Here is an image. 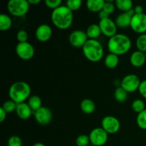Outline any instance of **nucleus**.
Listing matches in <instances>:
<instances>
[{
  "instance_id": "1",
  "label": "nucleus",
  "mask_w": 146,
  "mask_h": 146,
  "mask_svg": "<svg viewBox=\"0 0 146 146\" xmlns=\"http://www.w3.org/2000/svg\"><path fill=\"white\" fill-rule=\"evenodd\" d=\"M51 19L55 27L59 29L65 30L69 28L72 24L74 14L73 11L66 6H60L53 10Z\"/></svg>"
},
{
  "instance_id": "2",
  "label": "nucleus",
  "mask_w": 146,
  "mask_h": 146,
  "mask_svg": "<svg viewBox=\"0 0 146 146\" xmlns=\"http://www.w3.org/2000/svg\"><path fill=\"white\" fill-rule=\"evenodd\" d=\"M131 47V41L128 36L116 34L109 38L108 42V51L117 56L123 55L128 52Z\"/></svg>"
},
{
  "instance_id": "3",
  "label": "nucleus",
  "mask_w": 146,
  "mask_h": 146,
  "mask_svg": "<svg viewBox=\"0 0 146 146\" xmlns=\"http://www.w3.org/2000/svg\"><path fill=\"white\" fill-rule=\"evenodd\" d=\"M31 94V88L27 83L17 81L14 83L9 89L10 99L17 104L24 103Z\"/></svg>"
},
{
  "instance_id": "4",
  "label": "nucleus",
  "mask_w": 146,
  "mask_h": 146,
  "mask_svg": "<svg viewBox=\"0 0 146 146\" xmlns=\"http://www.w3.org/2000/svg\"><path fill=\"white\" fill-rule=\"evenodd\" d=\"M82 49L84 56L92 62H98L104 56L103 46L96 39H88Z\"/></svg>"
},
{
  "instance_id": "5",
  "label": "nucleus",
  "mask_w": 146,
  "mask_h": 146,
  "mask_svg": "<svg viewBox=\"0 0 146 146\" xmlns=\"http://www.w3.org/2000/svg\"><path fill=\"white\" fill-rule=\"evenodd\" d=\"M29 5L27 0H10L7 4V9L11 15L22 17L27 14Z\"/></svg>"
},
{
  "instance_id": "6",
  "label": "nucleus",
  "mask_w": 146,
  "mask_h": 146,
  "mask_svg": "<svg viewBox=\"0 0 146 146\" xmlns=\"http://www.w3.org/2000/svg\"><path fill=\"white\" fill-rule=\"evenodd\" d=\"M141 83L138 76L135 74H128L122 79L121 87H122L127 93H133L138 90Z\"/></svg>"
},
{
  "instance_id": "7",
  "label": "nucleus",
  "mask_w": 146,
  "mask_h": 146,
  "mask_svg": "<svg viewBox=\"0 0 146 146\" xmlns=\"http://www.w3.org/2000/svg\"><path fill=\"white\" fill-rule=\"evenodd\" d=\"M108 134L102 128H94L90 133V142L94 146H104L108 141Z\"/></svg>"
},
{
  "instance_id": "8",
  "label": "nucleus",
  "mask_w": 146,
  "mask_h": 146,
  "mask_svg": "<svg viewBox=\"0 0 146 146\" xmlns=\"http://www.w3.org/2000/svg\"><path fill=\"white\" fill-rule=\"evenodd\" d=\"M101 128L108 134H114L118 132L121 128V123L118 118L112 115H108L103 118Z\"/></svg>"
},
{
  "instance_id": "9",
  "label": "nucleus",
  "mask_w": 146,
  "mask_h": 146,
  "mask_svg": "<svg viewBox=\"0 0 146 146\" xmlns=\"http://www.w3.org/2000/svg\"><path fill=\"white\" fill-rule=\"evenodd\" d=\"M16 53L20 58L29 60L34 56V48L30 43H19L16 46Z\"/></svg>"
},
{
  "instance_id": "10",
  "label": "nucleus",
  "mask_w": 146,
  "mask_h": 146,
  "mask_svg": "<svg viewBox=\"0 0 146 146\" xmlns=\"http://www.w3.org/2000/svg\"><path fill=\"white\" fill-rule=\"evenodd\" d=\"M130 27L135 32L145 34L146 32V14H135L132 17Z\"/></svg>"
},
{
  "instance_id": "11",
  "label": "nucleus",
  "mask_w": 146,
  "mask_h": 146,
  "mask_svg": "<svg viewBox=\"0 0 146 146\" xmlns=\"http://www.w3.org/2000/svg\"><path fill=\"white\" fill-rule=\"evenodd\" d=\"M99 27L101 29V33L104 36L111 38L116 34L117 26L115 22H114L110 18L104 19L100 20Z\"/></svg>"
},
{
  "instance_id": "12",
  "label": "nucleus",
  "mask_w": 146,
  "mask_h": 146,
  "mask_svg": "<svg viewBox=\"0 0 146 146\" xmlns=\"http://www.w3.org/2000/svg\"><path fill=\"white\" fill-rule=\"evenodd\" d=\"M88 36L86 32L81 31V30H76L72 31L69 36V42L71 45L76 48H80L84 46V44L88 41Z\"/></svg>"
},
{
  "instance_id": "13",
  "label": "nucleus",
  "mask_w": 146,
  "mask_h": 146,
  "mask_svg": "<svg viewBox=\"0 0 146 146\" xmlns=\"http://www.w3.org/2000/svg\"><path fill=\"white\" fill-rule=\"evenodd\" d=\"M34 118L39 125H46L51 121L52 113L48 108L42 106L34 112Z\"/></svg>"
},
{
  "instance_id": "14",
  "label": "nucleus",
  "mask_w": 146,
  "mask_h": 146,
  "mask_svg": "<svg viewBox=\"0 0 146 146\" xmlns=\"http://www.w3.org/2000/svg\"><path fill=\"white\" fill-rule=\"evenodd\" d=\"M52 36V29L48 24H43L38 26L36 30V37L41 42H46L51 38Z\"/></svg>"
},
{
  "instance_id": "15",
  "label": "nucleus",
  "mask_w": 146,
  "mask_h": 146,
  "mask_svg": "<svg viewBox=\"0 0 146 146\" xmlns=\"http://www.w3.org/2000/svg\"><path fill=\"white\" fill-rule=\"evenodd\" d=\"M16 111L17 115L22 120L29 119L32 113V110L31 109L29 104L24 102L17 104Z\"/></svg>"
},
{
  "instance_id": "16",
  "label": "nucleus",
  "mask_w": 146,
  "mask_h": 146,
  "mask_svg": "<svg viewBox=\"0 0 146 146\" xmlns=\"http://www.w3.org/2000/svg\"><path fill=\"white\" fill-rule=\"evenodd\" d=\"M146 61L145 53L140 51H135L131 54L130 57V62L131 65L135 67H141Z\"/></svg>"
},
{
  "instance_id": "17",
  "label": "nucleus",
  "mask_w": 146,
  "mask_h": 146,
  "mask_svg": "<svg viewBox=\"0 0 146 146\" xmlns=\"http://www.w3.org/2000/svg\"><path fill=\"white\" fill-rule=\"evenodd\" d=\"M132 17V16L130 15L128 12L122 13L116 17L115 21V24L117 27H120V28H126V27L131 26Z\"/></svg>"
},
{
  "instance_id": "18",
  "label": "nucleus",
  "mask_w": 146,
  "mask_h": 146,
  "mask_svg": "<svg viewBox=\"0 0 146 146\" xmlns=\"http://www.w3.org/2000/svg\"><path fill=\"white\" fill-rule=\"evenodd\" d=\"M104 0H88L86 6L88 9L91 12H100L104 8Z\"/></svg>"
},
{
  "instance_id": "19",
  "label": "nucleus",
  "mask_w": 146,
  "mask_h": 146,
  "mask_svg": "<svg viewBox=\"0 0 146 146\" xmlns=\"http://www.w3.org/2000/svg\"><path fill=\"white\" fill-rule=\"evenodd\" d=\"M80 107L81 109L84 113L89 114L93 113L96 109V105L94 104V101L88 98H86L81 101V104H80Z\"/></svg>"
},
{
  "instance_id": "20",
  "label": "nucleus",
  "mask_w": 146,
  "mask_h": 146,
  "mask_svg": "<svg viewBox=\"0 0 146 146\" xmlns=\"http://www.w3.org/2000/svg\"><path fill=\"white\" fill-rule=\"evenodd\" d=\"M101 33V29H100L98 24H93L88 27L86 31V34L89 39H96L98 38Z\"/></svg>"
},
{
  "instance_id": "21",
  "label": "nucleus",
  "mask_w": 146,
  "mask_h": 146,
  "mask_svg": "<svg viewBox=\"0 0 146 146\" xmlns=\"http://www.w3.org/2000/svg\"><path fill=\"white\" fill-rule=\"evenodd\" d=\"M118 62H119L118 56L111 54V53L106 56V57L105 58V61H104L106 66L108 68H115L118 66Z\"/></svg>"
},
{
  "instance_id": "22",
  "label": "nucleus",
  "mask_w": 146,
  "mask_h": 146,
  "mask_svg": "<svg viewBox=\"0 0 146 146\" xmlns=\"http://www.w3.org/2000/svg\"><path fill=\"white\" fill-rule=\"evenodd\" d=\"M12 25V20L9 16L5 14H1L0 15V30L1 31H7L11 28Z\"/></svg>"
},
{
  "instance_id": "23",
  "label": "nucleus",
  "mask_w": 146,
  "mask_h": 146,
  "mask_svg": "<svg viewBox=\"0 0 146 146\" xmlns=\"http://www.w3.org/2000/svg\"><path fill=\"white\" fill-rule=\"evenodd\" d=\"M115 5L117 8L123 12H127L132 9L133 1L131 0H116Z\"/></svg>"
},
{
  "instance_id": "24",
  "label": "nucleus",
  "mask_w": 146,
  "mask_h": 146,
  "mask_svg": "<svg viewBox=\"0 0 146 146\" xmlns=\"http://www.w3.org/2000/svg\"><path fill=\"white\" fill-rule=\"evenodd\" d=\"M27 104H29V107L31 108V109L32 110V111L35 112V111H38L39 108H41L42 107L41 106V99L40 98L39 96H32L30 97L29 98V101Z\"/></svg>"
},
{
  "instance_id": "25",
  "label": "nucleus",
  "mask_w": 146,
  "mask_h": 146,
  "mask_svg": "<svg viewBox=\"0 0 146 146\" xmlns=\"http://www.w3.org/2000/svg\"><path fill=\"white\" fill-rule=\"evenodd\" d=\"M128 97V93L122 88V87H118L115 89L114 93V98L118 102L123 103L126 101Z\"/></svg>"
},
{
  "instance_id": "26",
  "label": "nucleus",
  "mask_w": 146,
  "mask_h": 146,
  "mask_svg": "<svg viewBox=\"0 0 146 146\" xmlns=\"http://www.w3.org/2000/svg\"><path fill=\"white\" fill-rule=\"evenodd\" d=\"M136 47L138 48V51H142V52H146V34H141L137 38Z\"/></svg>"
},
{
  "instance_id": "27",
  "label": "nucleus",
  "mask_w": 146,
  "mask_h": 146,
  "mask_svg": "<svg viewBox=\"0 0 146 146\" xmlns=\"http://www.w3.org/2000/svg\"><path fill=\"white\" fill-rule=\"evenodd\" d=\"M132 109L134 112L140 113L145 109V105L143 101L141 99H136L132 103Z\"/></svg>"
},
{
  "instance_id": "28",
  "label": "nucleus",
  "mask_w": 146,
  "mask_h": 146,
  "mask_svg": "<svg viewBox=\"0 0 146 146\" xmlns=\"http://www.w3.org/2000/svg\"><path fill=\"white\" fill-rule=\"evenodd\" d=\"M136 121L140 128L143 130H146V109L138 114Z\"/></svg>"
},
{
  "instance_id": "29",
  "label": "nucleus",
  "mask_w": 146,
  "mask_h": 146,
  "mask_svg": "<svg viewBox=\"0 0 146 146\" xmlns=\"http://www.w3.org/2000/svg\"><path fill=\"white\" fill-rule=\"evenodd\" d=\"M82 5L81 0H68L66 1V7L74 11L78 10Z\"/></svg>"
},
{
  "instance_id": "30",
  "label": "nucleus",
  "mask_w": 146,
  "mask_h": 146,
  "mask_svg": "<svg viewBox=\"0 0 146 146\" xmlns=\"http://www.w3.org/2000/svg\"><path fill=\"white\" fill-rule=\"evenodd\" d=\"M90 143L89 136L86 135H80L77 137L76 140V143L77 146H88Z\"/></svg>"
},
{
  "instance_id": "31",
  "label": "nucleus",
  "mask_w": 146,
  "mask_h": 146,
  "mask_svg": "<svg viewBox=\"0 0 146 146\" xmlns=\"http://www.w3.org/2000/svg\"><path fill=\"white\" fill-rule=\"evenodd\" d=\"M17 104L15 102H14L11 100H9V101H7L4 103L2 108L7 113H11L17 109Z\"/></svg>"
},
{
  "instance_id": "32",
  "label": "nucleus",
  "mask_w": 146,
  "mask_h": 146,
  "mask_svg": "<svg viewBox=\"0 0 146 146\" xmlns=\"http://www.w3.org/2000/svg\"><path fill=\"white\" fill-rule=\"evenodd\" d=\"M115 5L113 3L112 0L105 1V4H104V8H103V11H104L106 13H107L109 15V14H111L112 13L114 12V11H115Z\"/></svg>"
},
{
  "instance_id": "33",
  "label": "nucleus",
  "mask_w": 146,
  "mask_h": 146,
  "mask_svg": "<svg viewBox=\"0 0 146 146\" xmlns=\"http://www.w3.org/2000/svg\"><path fill=\"white\" fill-rule=\"evenodd\" d=\"M8 146H22V141L17 135H12L9 138Z\"/></svg>"
},
{
  "instance_id": "34",
  "label": "nucleus",
  "mask_w": 146,
  "mask_h": 146,
  "mask_svg": "<svg viewBox=\"0 0 146 146\" xmlns=\"http://www.w3.org/2000/svg\"><path fill=\"white\" fill-rule=\"evenodd\" d=\"M61 0H46L45 4L48 8L52 9L53 10L56 9L61 6Z\"/></svg>"
},
{
  "instance_id": "35",
  "label": "nucleus",
  "mask_w": 146,
  "mask_h": 146,
  "mask_svg": "<svg viewBox=\"0 0 146 146\" xmlns=\"http://www.w3.org/2000/svg\"><path fill=\"white\" fill-rule=\"evenodd\" d=\"M17 38L19 41V43L27 42V40H28V34L24 30H20L17 33Z\"/></svg>"
},
{
  "instance_id": "36",
  "label": "nucleus",
  "mask_w": 146,
  "mask_h": 146,
  "mask_svg": "<svg viewBox=\"0 0 146 146\" xmlns=\"http://www.w3.org/2000/svg\"><path fill=\"white\" fill-rule=\"evenodd\" d=\"M138 91H139L141 95L146 99V80H144L141 83Z\"/></svg>"
},
{
  "instance_id": "37",
  "label": "nucleus",
  "mask_w": 146,
  "mask_h": 146,
  "mask_svg": "<svg viewBox=\"0 0 146 146\" xmlns=\"http://www.w3.org/2000/svg\"><path fill=\"white\" fill-rule=\"evenodd\" d=\"M7 117V112L4 110L2 107L0 108V123H2Z\"/></svg>"
},
{
  "instance_id": "38",
  "label": "nucleus",
  "mask_w": 146,
  "mask_h": 146,
  "mask_svg": "<svg viewBox=\"0 0 146 146\" xmlns=\"http://www.w3.org/2000/svg\"><path fill=\"white\" fill-rule=\"evenodd\" d=\"M135 14H142L143 13V8L141 5H138L134 8Z\"/></svg>"
},
{
  "instance_id": "39",
  "label": "nucleus",
  "mask_w": 146,
  "mask_h": 146,
  "mask_svg": "<svg viewBox=\"0 0 146 146\" xmlns=\"http://www.w3.org/2000/svg\"><path fill=\"white\" fill-rule=\"evenodd\" d=\"M98 16H99V18L100 19H106V18H108V14H107V13H106L104 11H101L99 12V14H98Z\"/></svg>"
},
{
  "instance_id": "40",
  "label": "nucleus",
  "mask_w": 146,
  "mask_h": 146,
  "mask_svg": "<svg viewBox=\"0 0 146 146\" xmlns=\"http://www.w3.org/2000/svg\"><path fill=\"white\" fill-rule=\"evenodd\" d=\"M29 4H37L41 2V0H28Z\"/></svg>"
},
{
  "instance_id": "41",
  "label": "nucleus",
  "mask_w": 146,
  "mask_h": 146,
  "mask_svg": "<svg viewBox=\"0 0 146 146\" xmlns=\"http://www.w3.org/2000/svg\"><path fill=\"white\" fill-rule=\"evenodd\" d=\"M33 146H46V145H44V144L41 143H36L34 144Z\"/></svg>"
},
{
  "instance_id": "42",
  "label": "nucleus",
  "mask_w": 146,
  "mask_h": 146,
  "mask_svg": "<svg viewBox=\"0 0 146 146\" xmlns=\"http://www.w3.org/2000/svg\"><path fill=\"white\" fill-rule=\"evenodd\" d=\"M145 60H146V52L145 53Z\"/></svg>"
},
{
  "instance_id": "43",
  "label": "nucleus",
  "mask_w": 146,
  "mask_h": 146,
  "mask_svg": "<svg viewBox=\"0 0 146 146\" xmlns=\"http://www.w3.org/2000/svg\"><path fill=\"white\" fill-rule=\"evenodd\" d=\"M88 146H94V145H88Z\"/></svg>"
}]
</instances>
